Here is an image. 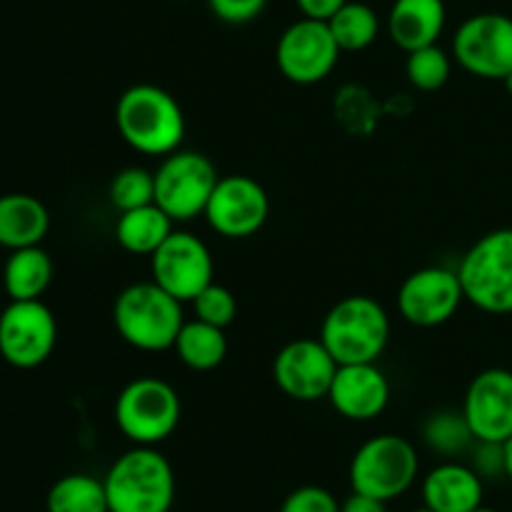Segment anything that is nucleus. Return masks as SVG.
I'll return each instance as SVG.
<instances>
[{"label":"nucleus","instance_id":"obj_35","mask_svg":"<svg viewBox=\"0 0 512 512\" xmlns=\"http://www.w3.org/2000/svg\"><path fill=\"white\" fill-rule=\"evenodd\" d=\"M340 512H388V503L378 498H370L363 493H350L348 498L340 503Z\"/></svg>","mask_w":512,"mask_h":512},{"label":"nucleus","instance_id":"obj_12","mask_svg":"<svg viewBox=\"0 0 512 512\" xmlns=\"http://www.w3.org/2000/svg\"><path fill=\"white\" fill-rule=\"evenodd\" d=\"M153 280L180 303H193L200 290L213 283L215 263L210 248L188 230H173L150 255Z\"/></svg>","mask_w":512,"mask_h":512},{"label":"nucleus","instance_id":"obj_32","mask_svg":"<svg viewBox=\"0 0 512 512\" xmlns=\"http://www.w3.org/2000/svg\"><path fill=\"white\" fill-rule=\"evenodd\" d=\"M210 10L218 20L230 25H243L258 18L268 0H208Z\"/></svg>","mask_w":512,"mask_h":512},{"label":"nucleus","instance_id":"obj_40","mask_svg":"<svg viewBox=\"0 0 512 512\" xmlns=\"http://www.w3.org/2000/svg\"><path fill=\"white\" fill-rule=\"evenodd\" d=\"M178 3H185V0H178Z\"/></svg>","mask_w":512,"mask_h":512},{"label":"nucleus","instance_id":"obj_22","mask_svg":"<svg viewBox=\"0 0 512 512\" xmlns=\"http://www.w3.org/2000/svg\"><path fill=\"white\" fill-rule=\"evenodd\" d=\"M53 280V260L40 245L10 250L3 268V288L10 300H40Z\"/></svg>","mask_w":512,"mask_h":512},{"label":"nucleus","instance_id":"obj_14","mask_svg":"<svg viewBox=\"0 0 512 512\" xmlns=\"http://www.w3.org/2000/svg\"><path fill=\"white\" fill-rule=\"evenodd\" d=\"M203 215L223 238L245 240L268 223L270 198L250 175H225L215 185Z\"/></svg>","mask_w":512,"mask_h":512},{"label":"nucleus","instance_id":"obj_31","mask_svg":"<svg viewBox=\"0 0 512 512\" xmlns=\"http://www.w3.org/2000/svg\"><path fill=\"white\" fill-rule=\"evenodd\" d=\"M280 512H340V503L328 488L300 485L283 500Z\"/></svg>","mask_w":512,"mask_h":512},{"label":"nucleus","instance_id":"obj_1","mask_svg":"<svg viewBox=\"0 0 512 512\" xmlns=\"http://www.w3.org/2000/svg\"><path fill=\"white\" fill-rule=\"evenodd\" d=\"M115 125L125 143L143 155L175 153L185 138V115L178 100L158 85H130L115 105Z\"/></svg>","mask_w":512,"mask_h":512},{"label":"nucleus","instance_id":"obj_24","mask_svg":"<svg viewBox=\"0 0 512 512\" xmlns=\"http://www.w3.org/2000/svg\"><path fill=\"white\" fill-rule=\"evenodd\" d=\"M48 512H110L103 480L88 473H70L55 480L45 498Z\"/></svg>","mask_w":512,"mask_h":512},{"label":"nucleus","instance_id":"obj_8","mask_svg":"<svg viewBox=\"0 0 512 512\" xmlns=\"http://www.w3.org/2000/svg\"><path fill=\"white\" fill-rule=\"evenodd\" d=\"M220 175L213 160L198 150H175L155 170V205L175 223H188L205 213Z\"/></svg>","mask_w":512,"mask_h":512},{"label":"nucleus","instance_id":"obj_33","mask_svg":"<svg viewBox=\"0 0 512 512\" xmlns=\"http://www.w3.org/2000/svg\"><path fill=\"white\" fill-rule=\"evenodd\" d=\"M470 465L483 480L505 478V445L500 443H480L475 440L473 460Z\"/></svg>","mask_w":512,"mask_h":512},{"label":"nucleus","instance_id":"obj_3","mask_svg":"<svg viewBox=\"0 0 512 512\" xmlns=\"http://www.w3.org/2000/svg\"><path fill=\"white\" fill-rule=\"evenodd\" d=\"M113 323L120 338L143 353L170 350L185 325L183 303L155 280L120 290L113 305Z\"/></svg>","mask_w":512,"mask_h":512},{"label":"nucleus","instance_id":"obj_19","mask_svg":"<svg viewBox=\"0 0 512 512\" xmlns=\"http://www.w3.org/2000/svg\"><path fill=\"white\" fill-rule=\"evenodd\" d=\"M445 0H395L388 13V35L400 50L428 48L445 30Z\"/></svg>","mask_w":512,"mask_h":512},{"label":"nucleus","instance_id":"obj_34","mask_svg":"<svg viewBox=\"0 0 512 512\" xmlns=\"http://www.w3.org/2000/svg\"><path fill=\"white\" fill-rule=\"evenodd\" d=\"M300 8V13L305 18H315V20H330L340 8H343L348 0H295Z\"/></svg>","mask_w":512,"mask_h":512},{"label":"nucleus","instance_id":"obj_15","mask_svg":"<svg viewBox=\"0 0 512 512\" xmlns=\"http://www.w3.org/2000/svg\"><path fill=\"white\" fill-rule=\"evenodd\" d=\"M340 365L320 338H298L278 350L273 360V380L283 395L298 403L328 398Z\"/></svg>","mask_w":512,"mask_h":512},{"label":"nucleus","instance_id":"obj_4","mask_svg":"<svg viewBox=\"0 0 512 512\" xmlns=\"http://www.w3.org/2000/svg\"><path fill=\"white\" fill-rule=\"evenodd\" d=\"M318 338L338 365L378 363L388 348L390 318L370 295H348L328 310Z\"/></svg>","mask_w":512,"mask_h":512},{"label":"nucleus","instance_id":"obj_20","mask_svg":"<svg viewBox=\"0 0 512 512\" xmlns=\"http://www.w3.org/2000/svg\"><path fill=\"white\" fill-rule=\"evenodd\" d=\"M50 230V213L35 195H0V245L8 250L40 245Z\"/></svg>","mask_w":512,"mask_h":512},{"label":"nucleus","instance_id":"obj_38","mask_svg":"<svg viewBox=\"0 0 512 512\" xmlns=\"http://www.w3.org/2000/svg\"><path fill=\"white\" fill-rule=\"evenodd\" d=\"M410 512H435V510H430L428 505H420V508H415V510H410Z\"/></svg>","mask_w":512,"mask_h":512},{"label":"nucleus","instance_id":"obj_26","mask_svg":"<svg viewBox=\"0 0 512 512\" xmlns=\"http://www.w3.org/2000/svg\"><path fill=\"white\" fill-rule=\"evenodd\" d=\"M423 443L433 453L445 455V458H455V455L465 453L475 443V438L470 433V425L465 420L463 410L460 413L443 410V413H435L425 420Z\"/></svg>","mask_w":512,"mask_h":512},{"label":"nucleus","instance_id":"obj_13","mask_svg":"<svg viewBox=\"0 0 512 512\" xmlns=\"http://www.w3.org/2000/svg\"><path fill=\"white\" fill-rule=\"evenodd\" d=\"M465 303L458 270L428 265L403 280L398 290V313L415 328H438L458 315Z\"/></svg>","mask_w":512,"mask_h":512},{"label":"nucleus","instance_id":"obj_36","mask_svg":"<svg viewBox=\"0 0 512 512\" xmlns=\"http://www.w3.org/2000/svg\"><path fill=\"white\" fill-rule=\"evenodd\" d=\"M505 478L512 483V438L505 443Z\"/></svg>","mask_w":512,"mask_h":512},{"label":"nucleus","instance_id":"obj_5","mask_svg":"<svg viewBox=\"0 0 512 512\" xmlns=\"http://www.w3.org/2000/svg\"><path fill=\"white\" fill-rule=\"evenodd\" d=\"M420 473V455L403 435L383 433L365 440L350 460V488L383 503L398 500L415 485Z\"/></svg>","mask_w":512,"mask_h":512},{"label":"nucleus","instance_id":"obj_10","mask_svg":"<svg viewBox=\"0 0 512 512\" xmlns=\"http://www.w3.org/2000/svg\"><path fill=\"white\" fill-rule=\"evenodd\" d=\"M453 58L463 70L483 80L512 73V18L505 13H478L460 23L453 38Z\"/></svg>","mask_w":512,"mask_h":512},{"label":"nucleus","instance_id":"obj_9","mask_svg":"<svg viewBox=\"0 0 512 512\" xmlns=\"http://www.w3.org/2000/svg\"><path fill=\"white\" fill-rule=\"evenodd\" d=\"M58 323L43 300H10L0 313V358L18 370H33L53 355Z\"/></svg>","mask_w":512,"mask_h":512},{"label":"nucleus","instance_id":"obj_30","mask_svg":"<svg viewBox=\"0 0 512 512\" xmlns=\"http://www.w3.org/2000/svg\"><path fill=\"white\" fill-rule=\"evenodd\" d=\"M195 318L203 320V323L218 325V328H228L230 323L238 315V300H235L233 290L225 288L220 283H210L208 288L200 290L193 300Z\"/></svg>","mask_w":512,"mask_h":512},{"label":"nucleus","instance_id":"obj_2","mask_svg":"<svg viewBox=\"0 0 512 512\" xmlns=\"http://www.w3.org/2000/svg\"><path fill=\"white\" fill-rule=\"evenodd\" d=\"M110 512H170L175 503V473L153 445H135L120 455L103 478Z\"/></svg>","mask_w":512,"mask_h":512},{"label":"nucleus","instance_id":"obj_16","mask_svg":"<svg viewBox=\"0 0 512 512\" xmlns=\"http://www.w3.org/2000/svg\"><path fill=\"white\" fill-rule=\"evenodd\" d=\"M463 415L475 440L508 443L512 438V370L488 368L475 375L465 390Z\"/></svg>","mask_w":512,"mask_h":512},{"label":"nucleus","instance_id":"obj_7","mask_svg":"<svg viewBox=\"0 0 512 512\" xmlns=\"http://www.w3.org/2000/svg\"><path fill=\"white\" fill-rule=\"evenodd\" d=\"M178 390L160 378H135L115 400V425L133 445H160L178 430Z\"/></svg>","mask_w":512,"mask_h":512},{"label":"nucleus","instance_id":"obj_28","mask_svg":"<svg viewBox=\"0 0 512 512\" xmlns=\"http://www.w3.org/2000/svg\"><path fill=\"white\" fill-rule=\"evenodd\" d=\"M380 103L360 85H345L335 98V118L353 135H370L380 120Z\"/></svg>","mask_w":512,"mask_h":512},{"label":"nucleus","instance_id":"obj_27","mask_svg":"<svg viewBox=\"0 0 512 512\" xmlns=\"http://www.w3.org/2000/svg\"><path fill=\"white\" fill-rule=\"evenodd\" d=\"M453 73V60L438 43L408 53L405 60V78L420 93H435L443 88Z\"/></svg>","mask_w":512,"mask_h":512},{"label":"nucleus","instance_id":"obj_17","mask_svg":"<svg viewBox=\"0 0 512 512\" xmlns=\"http://www.w3.org/2000/svg\"><path fill=\"white\" fill-rule=\"evenodd\" d=\"M338 415L353 423H368L385 413L390 403V380L378 363L340 365L328 393Z\"/></svg>","mask_w":512,"mask_h":512},{"label":"nucleus","instance_id":"obj_11","mask_svg":"<svg viewBox=\"0 0 512 512\" xmlns=\"http://www.w3.org/2000/svg\"><path fill=\"white\" fill-rule=\"evenodd\" d=\"M340 58V48L328 20L300 18L283 30L275 48L278 70L295 85H315L328 78Z\"/></svg>","mask_w":512,"mask_h":512},{"label":"nucleus","instance_id":"obj_6","mask_svg":"<svg viewBox=\"0 0 512 512\" xmlns=\"http://www.w3.org/2000/svg\"><path fill=\"white\" fill-rule=\"evenodd\" d=\"M465 300L488 315L512 313V228L475 240L458 265Z\"/></svg>","mask_w":512,"mask_h":512},{"label":"nucleus","instance_id":"obj_21","mask_svg":"<svg viewBox=\"0 0 512 512\" xmlns=\"http://www.w3.org/2000/svg\"><path fill=\"white\" fill-rule=\"evenodd\" d=\"M175 220L160 205L125 210L115 223V240L130 255H153L173 233Z\"/></svg>","mask_w":512,"mask_h":512},{"label":"nucleus","instance_id":"obj_18","mask_svg":"<svg viewBox=\"0 0 512 512\" xmlns=\"http://www.w3.org/2000/svg\"><path fill=\"white\" fill-rule=\"evenodd\" d=\"M420 495L435 512H475L485 505V480L473 465L445 460L425 475Z\"/></svg>","mask_w":512,"mask_h":512},{"label":"nucleus","instance_id":"obj_39","mask_svg":"<svg viewBox=\"0 0 512 512\" xmlns=\"http://www.w3.org/2000/svg\"><path fill=\"white\" fill-rule=\"evenodd\" d=\"M475 512H500V510H495V508H488V505H483V508H478Z\"/></svg>","mask_w":512,"mask_h":512},{"label":"nucleus","instance_id":"obj_23","mask_svg":"<svg viewBox=\"0 0 512 512\" xmlns=\"http://www.w3.org/2000/svg\"><path fill=\"white\" fill-rule=\"evenodd\" d=\"M173 350L185 368L195 370V373H208L228 358V338H225L223 328L195 318L180 328Z\"/></svg>","mask_w":512,"mask_h":512},{"label":"nucleus","instance_id":"obj_25","mask_svg":"<svg viewBox=\"0 0 512 512\" xmlns=\"http://www.w3.org/2000/svg\"><path fill=\"white\" fill-rule=\"evenodd\" d=\"M328 28L338 43L340 53H360L370 48L380 33V18L370 5L348 0L333 18L328 20Z\"/></svg>","mask_w":512,"mask_h":512},{"label":"nucleus","instance_id":"obj_29","mask_svg":"<svg viewBox=\"0 0 512 512\" xmlns=\"http://www.w3.org/2000/svg\"><path fill=\"white\" fill-rule=\"evenodd\" d=\"M108 198L118 213L155 203V173L138 168V165L123 168L113 180H110Z\"/></svg>","mask_w":512,"mask_h":512},{"label":"nucleus","instance_id":"obj_37","mask_svg":"<svg viewBox=\"0 0 512 512\" xmlns=\"http://www.w3.org/2000/svg\"><path fill=\"white\" fill-rule=\"evenodd\" d=\"M503 85H505V90H508V93L512 95V73L510 75H505V80H503Z\"/></svg>","mask_w":512,"mask_h":512}]
</instances>
